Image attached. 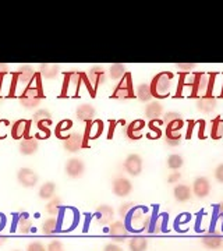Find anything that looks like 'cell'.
I'll use <instances>...</instances> for the list:
<instances>
[{
  "label": "cell",
  "mask_w": 223,
  "mask_h": 251,
  "mask_svg": "<svg viewBox=\"0 0 223 251\" xmlns=\"http://www.w3.org/2000/svg\"><path fill=\"white\" fill-rule=\"evenodd\" d=\"M173 73L170 72H161L158 73L153 78H152L151 84V92L152 98L156 99H163L168 98L170 95V91L173 87Z\"/></svg>",
  "instance_id": "cell-1"
},
{
  "label": "cell",
  "mask_w": 223,
  "mask_h": 251,
  "mask_svg": "<svg viewBox=\"0 0 223 251\" xmlns=\"http://www.w3.org/2000/svg\"><path fill=\"white\" fill-rule=\"evenodd\" d=\"M216 73H199L194 75V84H193V92L191 97H214V87Z\"/></svg>",
  "instance_id": "cell-2"
},
{
  "label": "cell",
  "mask_w": 223,
  "mask_h": 251,
  "mask_svg": "<svg viewBox=\"0 0 223 251\" xmlns=\"http://www.w3.org/2000/svg\"><path fill=\"white\" fill-rule=\"evenodd\" d=\"M18 99H20L21 106L27 110H34V109L38 108L41 105V102L44 100V92L41 88V84L39 82L35 85L31 84L29 87H27L20 94Z\"/></svg>",
  "instance_id": "cell-3"
},
{
  "label": "cell",
  "mask_w": 223,
  "mask_h": 251,
  "mask_svg": "<svg viewBox=\"0 0 223 251\" xmlns=\"http://www.w3.org/2000/svg\"><path fill=\"white\" fill-rule=\"evenodd\" d=\"M151 212H148L147 208L144 206H134V209L127 216V226L128 229L133 230H147L148 224H149Z\"/></svg>",
  "instance_id": "cell-4"
},
{
  "label": "cell",
  "mask_w": 223,
  "mask_h": 251,
  "mask_svg": "<svg viewBox=\"0 0 223 251\" xmlns=\"http://www.w3.org/2000/svg\"><path fill=\"white\" fill-rule=\"evenodd\" d=\"M82 81H84V77H82V74H81V73H77V72L66 73L64 80H63L62 95H60V97H63V98L78 97Z\"/></svg>",
  "instance_id": "cell-5"
},
{
  "label": "cell",
  "mask_w": 223,
  "mask_h": 251,
  "mask_svg": "<svg viewBox=\"0 0 223 251\" xmlns=\"http://www.w3.org/2000/svg\"><path fill=\"white\" fill-rule=\"evenodd\" d=\"M82 77H84V82L87 84V88L91 91V95L94 97L99 85H103L106 82L107 74L103 67L94 66L87 74H82Z\"/></svg>",
  "instance_id": "cell-6"
},
{
  "label": "cell",
  "mask_w": 223,
  "mask_h": 251,
  "mask_svg": "<svg viewBox=\"0 0 223 251\" xmlns=\"http://www.w3.org/2000/svg\"><path fill=\"white\" fill-rule=\"evenodd\" d=\"M112 98L116 99H131L135 98L134 95V85L133 78L130 73H125V75L120 80V82L117 84V87L112 94Z\"/></svg>",
  "instance_id": "cell-7"
},
{
  "label": "cell",
  "mask_w": 223,
  "mask_h": 251,
  "mask_svg": "<svg viewBox=\"0 0 223 251\" xmlns=\"http://www.w3.org/2000/svg\"><path fill=\"white\" fill-rule=\"evenodd\" d=\"M184 128V120L183 119H177L174 122H172L169 125H166V144L170 147H177L181 143V130Z\"/></svg>",
  "instance_id": "cell-8"
},
{
  "label": "cell",
  "mask_w": 223,
  "mask_h": 251,
  "mask_svg": "<svg viewBox=\"0 0 223 251\" xmlns=\"http://www.w3.org/2000/svg\"><path fill=\"white\" fill-rule=\"evenodd\" d=\"M168 229V215L166 214H158V211L151 212L149 224L147 227V233L149 234H161L166 232Z\"/></svg>",
  "instance_id": "cell-9"
},
{
  "label": "cell",
  "mask_w": 223,
  "mask_h": 251,
  "mask_svg": "<svg viewBox=\"0 0 223 251\" xmlns=\"http://www.w3.org/2000/svg\"><path fill=\"white\" fill-rule=\"evenodd\" d=\"M64 172L70 179H80L84 176L85 172V163L81 158H72L69 159L66 166H64Z\"/></svg>",
  "instance_id": "cell-10"
},
{
  "label": "cell",
  "mask_w": 223,
  "mask_h": 251,
  "mask_svg": "<svg viewBox=\"0 0 223 251\" xmlns=\"http://www.w3.org/2000/svg\"><path fill=\"white\" fill-rule=\"evenodd\" d=\"M124 171L130 175V176H140L141 172H143V158L138 155V153H130L124 161Z\"/></svg>",
  "instance_id": "cell-11"
},
{
  "label": "cell",
  "mask_w": 223,
  "mask_h": 251,
  "mask_svg": "<svg viewBox=\"0 0 223 251\" xmlns=\"http://www.w3.org/2000/svg\"><path fill=\"white\" fill-rule=\"evenodd\" d=\"M17 180L18 183L25 188L35 187L38 184V180L39 176L34 169H29V168H21L17 172Z\"/></svg>",
  "instance_id": "cell-12"
},
{
  "label": "cell",
  "mask_w": 223,
  "mask_h": 251,
  "mask_svg": "<svg viewBox=\"0 0 223 251\" xmlns=\"http://www.w3.org/2000/svg\"><path fill=\"white\" fill-rule=\"evenodd\" d=\"M112 190L117 197H127L133 191V183L124 176H117L112 181Z\"/></svg>",
  "instance_id": "cell-13"
},
{
  "label": "cell",
  "mask_w": 223,
  "mask_h": 251,
  "mask_svg": "<svg viewBox=\"0 0 223 251\" xmlns=\"http://www.w3.org/2000/svg\"><path fill=\"white\" fill-rule=\"evenodd\" d=\"M109 236L112 239H115L116 242H123L124 239H127L130 236V229L125 222L123 221H116V222H112L109 226V230H107Z\"/></svg>",
  "instance_id": "cell-14"
},
{
  "label": "cell",
  "mask_w": 223,
  "mask_h": 251,
  "mask_svg": "<svg viewBox=\"0 0 223 251\" xmlns=\"http://www.w3.org/2000/svg\"><path fill=\"white\" fill-rule=\"evenodd\" d=\"M103 133V122L99 119H94L88 123H85V131H84V141L87 145L89 140H97Z\"/></svg>",
  "instance_id": "cell-15"
},
{
  "label": "cell",
  "mask_w": 223,
  "mask_h": 251,
  "mask_svg": "<svg viewBox=\"0 0 223 251\" xmlns=\"http://www.w3.org/2000/svg\"><path fill=\"white\" fill-rule=\"evenodd\" d=\"M191 190L197 198H206L211 194V181L205 176H199L193 181Z\"/></svg>",
  "instance_id": "cell-16"
},
{
  "label": "cell",
  "mask_w": 223,
  "mask_h": 251,
  "mask_svg": "<svg viewBox=\"0 0 223 251\" xmlns=\"http://www.w3.org/2000/svg\"><path fill=\"white\" fill-rule=\"evenodd\" d=\"M145 127H147L145 120L137 119V120L131 122L130 125L125 127V137L128 140H131V141H137V140H140L143 137Z\"/></svg>",
  "instance_id": "cell-17"
},
{
  "label": "cell",
  "mask_w": 223,
  "mask_h": 251,
  "mask_svg": "<svg viewBox=\"0 0 223 251\" xmlns=\"http://www.w3.org/2000/svg\"><path fill=\"white\" fill-rule=\"evenodd\" d=\"M63 147L67 152H77L82 147H85L84 134L81 133H72L66 140H63Z\"/></svg>",
  "instance_id": "cell-18"
},
{
  "label": "cell",
  "mask_w": 223,
  "mask_h": 251,
  "mask_svg": "<svg viewBox=\"0 0 223 251\" xmlns=\"http://www.w3.org/2000/svg\"><path fill=\"white\" fill-rule=\"evenodd\" d=\"M113 216H115V211L110 205L106 204H102L97 208V212H95V221L97 224L100 226H105V225L112 224L113 221Z\"/></svg>",
  "instance_id": "cell-19"
},
{
  "label": "cell",
  "mask_w": 223,
  "mask_h": 251,
  "mask_svg": "<svg viewBox=\"0 0 223 251\" xmlns=\"http://www.w3.org/2000/svg\"><path fill=\"white\" fill-rule=\"evenodd\" d=\"M18 150H20L21 155H25V156L35 155L39 150V141L36 137H25L21 140V143L18 145Z\"/></svg>",
  "instance_id": "cell-20"
},
{
  "label": "cell",
  "mask_w": 223,
  "mask_h": 251,
  "mask_svg": "<svg viewBox=\"0 0 223 251\" xmlns=\"http://www.w3.org/2000/svg\"><path fill=\"white\" fill-rule=\"evenodd\" d=\"M29 127H31V122H28V120H17V122H14L11 125V128H10L11 137L14 140L25 138V137H28V133H29Z\"/></svg>",
  "instance_id": "cell-21"
},
{
  "label": "cell",
  "mask_w": 223,
  "mask_h": 251,
  "mask_svg": "<svg viewBox=\"0 0 223 251\" xmlns=\"http://www.w3.org/2000/svg\"><path fill=\"white\" fill-rule=\"evenodd\" d=\"M201 242H202V244L205 246L206 249L216 250V249H219L223 244V236L218 230H211L209 233L204 234L201 237Z\"/></svg>",
  "instance_id": "cell-22"
},
{
  "label": "cell",
  "mask_w": 223,
  "mask_h": 251,
  "mask_svg": "<svg viewBox=\"0 0 223 251\" xmlns=\"http://www.w3.org/2000/svg\"><path fill=\"white\" fill-rule=\"evenodd\" d=\"M95 115H97V109L94 108V105H91V103H82L75 110L77 119L80 122H84V123H88L91 120H94Z\"/></svg>",
  "instance_id": "cell-23"
},
{
  "label": "cell",
  "mask_w": 223,
  "mask_h": 251,
  "mask_svg": "<svg viewBox=\"0 0 223 251\" xmlns=\"http://www.w3.org/2000/svg\"><path fill=\"white\" fill-rule=\"evenodd\" d=\"M197 109L201 112V113H205L209 115L212 113L216 106H218V99L215 97H201V98L197 99Z\"/></svg>",
  "instance_id": "cell-24"
},
{
  "label": "cell",
  "mask_w": 223,
  "mask_h": 251,
  "mask_svg": "<svg viewBox=\"0 0 223 251\" xmlns=\"http://www.w3.org/2000/svg\"><path fill=\"white\" fill-rule=\"evenodd\" d=\"M60 66L59 64H52V63H44L39 66V74L45 80H53L59 75Z\"/></svg>",
  "instance_id": "cell-25"
},
{
  "label": "cell",
  "mask_w": 223,
  "mask_h": 251,
  "mask_svg": "<svg viewBox=\"0 0 223 251\" xmlns=\"http://www.w3.org/2000/svg\"><path fill=\"white\" fill-rule=\"evenodd\" d=\"M173 196L178 202H187L193 197V190L187 184H177L173 188Z\"/></svg>",
  "instance_id": "cell-26"
},
{
  "label": "cell",
  "mask_w": 223,
  "mask_h": 251,
  "mask_svg": "<svg viewBox=\"0 0 223 251\" xmlns=\"http://www.w3.org/2000/svg\"><path fill=\"white\" fill-rule=\"evenodd\" d=\"M162 115H163V105L159 100H152L148 103V106H145V117L148 120L161 119Z\"/></svg>",
  "instance_id": "cell-27"
},
{
  "label": "cell",
  "mask_w": 223,
  "mask_h": 251,
  "mask_svg": "<svg viewBox=\"0 0 223 251\" xmlns=\"http://www.w3.org/2000/svg\"><path fill=\"white\" fill-rule=\"evenodd\" d=\"M162 125H163V120L162 119H153L148 122V133L147 137L149 140H159L162 137Z\"/></svg>",
  "instance_id": "cell-28"
},
{
  "label": "cell",
  "mask_w": 223,
  "mask_h": 251,
  "mask_svg": "<svg viewBox=\"0 0 223 251\" xmlns=\"http://www.w3.org/2000/svg\"><path fill=\"white\" fill-rule=\"evenodd\" d=\"M72 128H73V122L72 120H62L56 125V130H54V134L57 138L60 140H66L69 135L72 134Z\"/></svg>",
  "instance_id": "cell-29"
},
{
  "label": "cell",
  "mask_w": 223,
  "mask_h": 251,
  "mask_svg": "<svg viewBox=\"0 0 223 251\" xmlns=\"http://www.w3.org/2000/svg\"><path fill=\"white\" fill-rule=\"evenodd\" d=\"M54 194H56V183H53V181H46V183H44L39 187V191H38L39 198L41 200H46V201L52 200L54 197Z\"/></svg>",
  "instance_id": "cell-30"
},
{
  "label": "cell",
  "mask_w": 223,
  "mask_h": 251,
  "mask_svg": "<svg viewBox=\"0 0 223 251\" xmlns=\"http://www.w3.org/2000/svg\"><path fill=\"white\" fill-rule=\"evenodd\" d=\"M60 221L57 218H48L42 224V234L45 236H52V234L59 232Z\"/></svg>",
  "instance_id": "cell-31"
},
{
  "label": "cell",
  "mask_w": 223,
  "mask_h": 251,
  "mask_svg": "<svg viewBox=\"0 0 223 251\" xmlns=\"http://www.w3.org/2000/svg\"><path fill=\"white\" fill-rule=\"evenodd\" d=\"M130 251H147L148 249V240L145 236H133L128 242Z\"/></svg>",
  "instance_id": "cell-32"
},
{
  "label": "cell",
  "mask_w": 223,
  "mask_h": 251,
  "mask_svg": "<svg viewBox=\"0 0 223 251\" xmlns=\"http://www.w3.org/2000/svg\"><path fill=\"white\" fill-rule=\"evenodd\" d=\"M125 73L127 72H125L124 64H122V63H115V64H112V66L109 67L107 75H109L110 80L120 81L125 75Z\"/></svg>",
  "instance_id": "cell-33"
},
{
  "label": "cell",
  "mask_w": 223,
  "mask_h": 251,
  "mask_svg": "<svg viewBox=\"0 0 223 251\" xmlns=\"http://www.w3.org/2000/svg\"><path fill=\"white\" fill-rule=\"evenodd\" d=\"M17 232L20 234H28L32 232V221L27 215H21L18 218Z\"/></svg>",
  "instance_id": "cell-34"
},
{
  "label": "cell",
  "mask_w": 223,
  "mask_h": 251,
  "mask_svg": "<svg viewBox=\"0 0 223 251\" xmlns=\"http://www.w3.org/2000/svg\"><path fill=\"white\" fill-rule=\"evenodd\" d=\"M60 211H62V198L57 197V196H54L52 200H49V201H48L46 212H48L49 215L57 216L59 214H60Z\"/></svg>",
  "instance_id": "cell-35"
},
{
  "label": "cell",
  "mask_w": 223,
  "mask_h": 251,
  "mask_svg": "<svg viewBox=\"0 0 223 251\" xmlns=\"http://www.w3.org/2000/svg\"><path fill=\"white\" fill-rule=\"evenodd\" d=\"M31 122L34 125H36V123H49V125H52V113L48 109H39L34 113V117H32Z\"/></svg>",
  "instance_id": "cell-36"
},
{
  "label": "cell",
  "mask_w": 223,
  "mask_h": 251,
  "mask_svg": "<svg viewBox=\"0 0 223 251\" xmlns=\"http://www.w3.org/2000/svg\"><path fill=\"white\" fill-rule=\"evenodd\" d=\"M135 97L140 99L141 102H149L152 99V92H151V87L149 84H140L137 87V92H135Z\"/></svg>",
  "instance_id": "cell-37"
},
{
  "label": "cell",
  "mask_w": 223,
  "mask_h": 251,
  "mask_svg": "<svg viewBox=\"0 0 223 251\" xmlns=\"http://www.w3.org/2000/svg\"><path fill=\"white\" fill-rule=\"evenodd\" d=\"M166 165H168V168L172 169V171H178L180 168H183V165H184V159H183V156H181V155H178V153H172V155L168 156Z\"/></svg>",
  "instance_id": "cell-38"
},
{
  "label": "cell",
  "mask_w": 223,
  "mask_h": 251,
  "mask_svg": "<svg viewBox=\"0 0 223 251\" xmlns=\"http://www.w3.org/2000/svg\"><path fill=\"white\" fill-rule=\"evenodd\" d=\"M211 137H212L214 140H221L223 137V120L221 117H216L214 122H212Z\"/></svg>",
  "instance_id": "cell-39"
},
{
  "label": "cell",
  "mask_w": 223,
  "mask_h": 251,
  "mask_svg": "<svg viewBox=\"0 0 223 251\" xmlns=\"http://www.w3.org/2000/svg\"><path fill=\"white\" fill-rule=\"evenodd\" d=\"M134 202H123L122 205L119 206V215L123 219H127V216L130 215V212L134 209Z\"/></svg>",
  "instance_id": "cell-40"
},
{
  "label": "cell",
  "mask_w": 223,
  "mask_h": 251,
  "mask_svg": "<svg viewBox=\"0 0 223 251\" xmlns=\"http://www.w3.org/2000/svg\"><path fill=\"white\" fill-rule=\"evenodd\" d=\"M9 130H10V122L9 120H6V119H1L0 120V140H3V138H6L7 134H9Z\"/></svg>",
  "instance_id": "cell-41"
},
{
  "label": "cell",
  "mask_w": 223,
  "mask_h": 251,
  "mask_svg": "<svg viewBox=\"0 0 223 251\" xmlns=\"http://www.w3.org/2000/svg\"><path fill=\"white\" fill-rule=\"evenodd\" d=\"M177 119H181L180 113H177V112H168V113H165L163 117H162L163 125H169V123L174 122V120H177Z\"/></svg>",
  "instance_id": "cell-42"
},
{
  "label": "cell",
  "mask_w": 223,
  "mask_h": 251,
  "mask_svg": "<svg viewBox=\"0 0 223 251\" xmlns=\"http://www.w3.org/2000/svg\"><path fill=\"white\" fill-rule=\"evenodd\" d=\"M176 67H177V70H180L181 73H190L191 70L196 69V64H194V63H177Z\"/></svg>",
  "instance_id": "cell-43"
},
{
  "label": "cell",
  "mask_w": 223,
  "mask_h": 251,
  "mask_svg": "<svg viewBox=\"0 0 223 251\" xmlns=\"http://www.w3.org/2000/svg\"><path fill=\"white\" fill-rule=\"evenodd\" d=\"M197 131H198V138L204 140L205 138V122L204 120H198L196 126Z\"/></svg>",
  "instance_id": "cell-44"
},
{
  "label": "cell",
  "mask_w": 223,
  "mask_h": 251,
  "mask_svg": "<svg viewBox=\"0 0 223 251\" xmlns=\"http://www.w3.org/2000/svg\"><path fill=\"white\" fill-rule=\"evenodd\" d=\"M46 250L48 251H64V247H63L62 242H59V240H53V242H50L49 244H48Z\"/></svg>",
  "instance_id": "cell-45"
},
{
  "label": "cell",
  "mask_w": 223,
  "mask_h": 251,
  "mask_svg": "<svg viewBox=\"0 0 223 251\" xmlns=\"http://www.w3.org/2000/svg\"><path fill=\"white\" fill-rule=\"evenodd\" d=\"M27 251H48L42 243L39 242H32L29 243L27 246Z\"/></svg>",
  "instance_id": "cell-46"
},
{
  "label": "cell",
  "mask_w": 223,
  "mask_h": 251,
  "mask_svg": "<svg viewBox=\"0 0 223 251\" xmlns=\"http://www.w3.org/2000/svg\"><path fill=\"white\" fill-rule=\"evenodd\" d=\"M196 126H197L196 120H188L187 133H186V138H187V140H190V138L193 137V131L196 130Z\"/></svg>",
  "instance_id": "cell-47"
},
{
  "label": "cell",
  "mask_w": 223,
  "mask_h": 251,
  "mask_svg": "<svg viewBox=\"0 0 223 251\" xmlns=\"http://www.w3.org/2000/svg\"><path fill=\"white\" fill-rule=\"evenodd\" d=\"M215 179L218 180L219 183H223V163L218 165L216 169H215Z\"/></svg>",
  "instance_id": "cell-48"
},
{
  "label": "cell",
  "mask_w": 223,
  "mask_h": 251,
  "mask_svg": "<svg viewBox=\"0 0 223 251\" xmlns=\"http://www.w3.org/2000/svg\"><path fill=\"white\" fill-rule=\"evenodd\" d=\"M180 179H181V173L174 172V173H170V176L168 177V183H170V184H176V183H178V180Z\"/></svg>",
  "instance_id": "cell-49"
},
{
  "label": "cell",
  "mask_w": 223,
  "mask_h": 251,
  "mask_svg": "<svg viewBox=\"0 0 223 251\" xmlns=\"http://www.w3.org/2000/svg\"><path fill=\"white\" fill-rule=\"evenodd\" d=\"M103 251H124L119 244H115V243H109L103 247Z\"/></svg>",
  "instance_id": "cell-50"
},
{
  "label": "cell",
  "mask_w": 223,
  "mask_h": 251,
  "mask_svg": "<svg viewBox=\"0 0 223 251\" xmlns=\"http://www.w3.org/2000/svg\"><path fill=\"white\" fill-rule=\"evenodd\" d=\"M116 126L117 122H115V120H110V122H109V133H107V138H109V140H110V138L113 137V134H115Z\"/></svg>",
  "instance_id": "cell-51"
},
{
  "label": "cell",
  "mask_w": 223,
  "mask_h": 251,
  "mask_svg": "<svg viewBox=\"0 0 223 251\" xmlns=\"http://www.w3.org/2000/svg\"><path fill=\"white\" fill-rule=\"evenodd\" d=\"M9 73V64L0 63V75H6Z\"/></svg>",
  "instance_id": "cell-52"
},
{
  "label": "cell",
  "mask_w": 223,
  "mask_h": 251,
  "mask_svg": "<svg viewBox=\"0 0 223 251\" xmlns=\"http://www.w3.org/2000/svg\"><path fill=\"white\" fill-rule=\"evenodd\" d=\"M216 206H218V212L221 214V216H223V201L221 202V204H218Z\"/></svg>",
  "instance_id": "cell-53"
},
{
  "label": "cell",
  "mask_w": 223,
  "mask_h": 251,
  "mask_svg": "<svg viewBox=\"0 0 223 251\" xmlns=\"http://www.w3.org/2000/svg\"><path fill=\"white\" fill-rule=\"evenodd\" d=\"M4 242H6V239H4L3 236H0V246H3V244H4Z\"/></svg>",
  "instance_id": "cell-54"
},
{
  "label": "cell",
  "mask_w": 223,
  "mask_h": 251,
  "mask_svg": "<svg viewBox=\"0 0 223 251\" xmlns=\"http://www.w3.org/2000/svg\"><path fill=\"white\" fill-rule=\"evenodd\" d=\"M3 222H4V216L0 215V227H1V225H3Z\"/></svg>",
  "instance_id": "cell-55"
},
{
  "label": "cell",
  "mask_w": 223,
  "mask_h": 251,
  "mask_svg": "<svg viewBox=\"0 0 223 251\" xmlns=\"http://www.w3.org/2000/svg\"><path fill=\"white\" fill-rule=\"evenodd\" d=\"M1 103H3V99H1V97H0V106H1Z\"/></svg>",
  "instance_id": "cell-56"
},
{
  "label": "cell",
  "mask_w": 223,
  "mask_h": 251,
  "mask_svg": "<svg viewBox=\"0 0 223 251\" xmlns=\"http://www.w3.org/2000/svg\"><path fill=\"white\" fill-rule=\"evenodd\" d=\"M14 251H20V250H14Z\"/></svg>",
  "instance_id": "cell-57"
}]
</instances>
